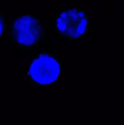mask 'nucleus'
Here are the masks:
<instances>
[{"label":"nucleus","mask_w":124,"mask_h":125,"mask_svg":"<svg viewBox=\"0 0 124 125\" xmlns=\"http://www.w3.org/2000/svg\"><path fill=\"white\" fill-rule=\"evenodd\" d=\"M10 38L12 43L19 48H34L44 40V26L33 14L16 15L10 21Z\"/></svg>","instance_id":"nucleus-1"},{"label":"nucleus","mask_w":124,"mask_h":125,"mask_svg":"<svg viewBox=\"0 0 124 125\" xmlns=\"http://www.w3.org/2000/svg\"><path fill=\"white\" fill-rule=\"evenodd\" d=\"M55 26L60 37L71 42H80L88 31V15L79 8H66L57 15Z\"/></svg>","instance_id":"nucleus-2"},{"label":"nucleus","mask_w":124,"mask_h":125,"mask_svg":"<svg viewBox=\"0 0 124 125\" xmlns=\"http://www.w3.org/2000/svg\"><path fill=\"white\" fill-rule=\"evenodd\" d=\"M61 73V65L53 54H41L31 60L27 70L31 83L38 86H52L57 83Z\"/></svg>","instance_id":"nucleus-3"}]
</instances>
